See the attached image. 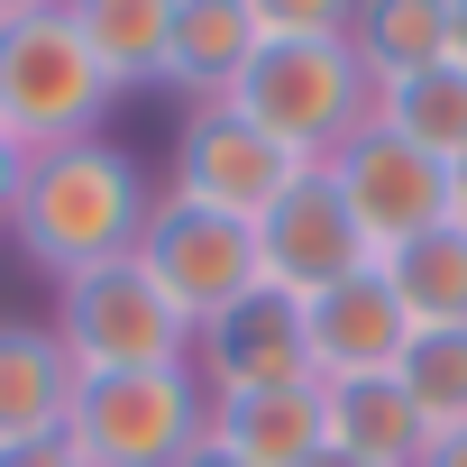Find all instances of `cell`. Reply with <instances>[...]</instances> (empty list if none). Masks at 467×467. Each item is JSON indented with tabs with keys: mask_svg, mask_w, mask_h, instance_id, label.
<instances>
[{
	"mask_svg": "<svg viewBox=\"0 0 467 467\" xmlns=\"http://www.w3.org/2000/svg\"><path fill=\"white\" fill-rule=\"evenodd\" d=\"M266 37H348L358 0H257Z\"/></svg>",
	"mask_w": 467,
	"mask_h": 467,
	"instance_id": "21",
	"label": "cell"
},
{
	"mask_svg": "<svg viewBox=\"0 0 467 467\" xmlns=\"http://www.w3.org/2000/svg\"><path fill=\"white\" fill-rule=\"evenodd\" d=\"M174 467H248V458H229V449H220V440H211V431H202V440H192V449H183V458H174Z\"/></svg>",
	"mask_w": 467,
	"mask_h": 467,
	"instance_id": "24",
	"label": "cell"
},
{
	"mask_svg": "<svg viewBox=\"0 0 467 467\" xmlns=\"http://www.w3.org/2000/svg\"><path fill=\"white\" fill-rule=\"evenodd\" d=\"M394 376H403L412 412L431 421V440L467 431V330H412V348H403Z\"/></svg>",
	"mask_w": 467,
	"mask_h": 467,
	"instance_id": "20",
	"label": "cell"
},
{
	"mask_svg": "<svg viewBox=\"0 0 467 467\" xmlns=\"http://www.w3.org/2000/svg\"><path fill=\"white\" fill-rule=\"evenodd\" d=\"M65 19L83 28V47L101 56V74L129 92L165 83V47H174V0H65Z\"/></svg>",
	"mask_w": 467,
	"mask_h": 467,
	"instance_id": "16",
	"label": "cell"
},
{
	"mask_svg": "<svg viewBox=\"0 0 467 467\" xmlns=\"http://www.w3.org/2000/svg\"><path fill=\"white\" fill-rule=\"evenodd\" d=\"M321 394H330V449L376 458V467H421L431 421L412 412L403 376H330Z\"/></svg>",
	"mask_w": 467,
	"mask_h": 467,
	"instance_id": "15",
	"label": "cell"
},
{
	"mask_svg": "<svg viewBox=\"0 0 467 467\" xmlns=\"http://www.w3.org/2000/svg\"><path fill=\"white\" fill-rule=\"evenodd\" d=\"M74 412V358L47 321L28 312H0V449H28L56 440Z\"/></svg>",
	"mask_w": 467,
	"mask_h": 467,
	"instance_id": "14",
	"label": "cell"
},
{
	"mask_svg": "<svg viewBox=\"0 0 467 467\" xmlns=\"http://www.w3.org/2000/svg\"><path fill=\"white\" fill-rule=\"evenodd\" d=\"M421 467H467V431H440V440L421 449Z\"/></svg>",
	"mask_w": 467,
	"mask_h": 467,
	"instance_id": "25",
	"label": "cell"
},
{
	"mask_svg": "<svg viewBox=\"0 0 467 467\" xmlns=\"http://www.w3.org/2000/svg\"><path fill=\"white\" fill-rule=\"evenodd\" d=\"M348 56L367 65V83H403V74H431L449 65V0H358L348 19Z\"/></svg>",
	"mask_w": 467,
	"mask_h": 467,
	"instance_id": "17",
	"label": "cell"
},
{
	"mask_svg": "<svg viewBox=\"0 0 467 467\" xmlns=\"http://www.w3.org/2000/svg\"><path fill=\"white\" fill-rule=\"evenodd\" d=\"M303 165L239 110V101H192L174 119V202H202V211H229V220H266L285 202Z\"/></svg>",
	"mask_w": 467,
	"mask_h": 467,
	"instance_id": "7",
	"label": "cell"
},
{
	"mask_svg": "<svg viewBox=\"0 0 467 467\" xmlns=\"http://www.w3.org/2000/svg\"><path fill=\"white\" fill-rule=\"evenodd\" d=\"M47 330L65 339L74 376H119V367H192V321L174 312V294H165L138 257H110V266L65 275V285H56Z\"/></svg>",
	"mask_w": 467,
	"mask_h": 467,
	"instance_id": "4",
	"label": "cell"
},
{
	"mask_svg": "<svg viewBox=\"0 0 467 467\" xmlns=\"http://www.w3.org/2000/svg\"><path fill=\"white\" fill-rule=\"evenodd\" d=\"M449 229H458V239H467V165L449 174Z\"/></svg>",
	"mask_w": 467,
	"mask_h": 467,
	"instance_id": "27",
	"label": "cell"
},
{
	"mask_svg": "<svg viewBox=\"0 0 467 467\" xmlns=\"http://www.w3.org/2000/svg\"><path fill=\"white\" fill-rule=\"evenodd\" d=\"M385 275H394V294H403V312H412V330H467V239L440 220V229H421V239H403L394 257H376Z\"/></svg>",
	"mask_w": 467,
	"mask_h": 467,
	"instance_id": "19",
	"label": "cell"
},
{
	"mask_svg": "<svg viewBox=\"0 0 467 467\" xmlns=\"http://www.w3.org/2000/svg\"><path fill=\"white\" fill-rule=\"evenodd\" d=\"M192 376H202L211 403H220V394L303 385V376H312V321H303V303L275 294V285H257L248 303H229L220 321L192 330Z\"/></svg>",
	"mask_w": 467,
	"mask_h": 467,
	"instance_id": "10",
	"label": "cell"
},
{
	"mask_svg": "<svg viewBox=\"0 0 467 467\" xmlns=\"http://www.w3.org/2000/svg\"><path fill=\"white\" fill-rule=\"evenodd\" d=\"M266 56V19L257 0H174V47H165V92L192 101H229L248 83V65Z\"/></svg>",
	"mask_w": 467,
	"mask_h": 467,
	"instance_id": "12",
	"label": "cell"
},
{
	"mask_svg": "<svg viewBox=\"0 0 467 467\" xmlns=\"http://www.w3.org/2000/svg\"><path fill=\"white\" fill-rule=\"evenodd\" d=\"M376 129H394L403 147H421L431 165H467V65H431L376 92Z\"/></svg>",
	"mask_w": 467,
	"mask_h": 467,
	"instance_id": "18",
	"label": "cell"
},
{
	"mask_svg": "<svg viewBox=\"0 0 467 467\" xmlns=\"http://www.w3.org/2000/svg\"><path fill=\"white\" fill-rule=\"evenodd\" d=\"M211 440L248 467H312L330 449V394L321 376L303 385H266V394H220L211 403Z\"/></svg>",
	"mask_w": 467,
	"mask_h": 467,
	"instance_id": "13",
	"label": "cell"
},
{
	"mask_svg": "<svg viewBox=\"0 0 467 467\" xmlns=\"http://www.w3.org/2000/svg\"><path fill=\"white\" fill-rule=\"evenodd\" d=\"M119 101V83L101 74V56L83 47V28L56 10L0 19V138L47 156L74 138H101V110Z\"/></svg>",
	"mask_w": 467,
	"mask_h": 467,
	"instance_id": "2",
	"label": "cell"
},
{
	"mask_svg": "<svg viewBox=\"0 0 467 467\" xmlns=\"http://www.w3.org/2000/svg\"><path fill=\"white\" fill-rule=\"evenodd\" d=\"M303 321H312V376L321 385L330 376H394L403 348H412V312H403V294H394L385 266L339 275L330 294L303 303Z\"/></svg>",
	"mask_w": 467,
	"mask_h": 467,
	"instance_id": "11",
	"label": "cell"
},
{
	"mask_svg": "<svg viewBox=\"0 0 467 467\" xmlns=\"http://www.w3.org/2000/svg\"><path fill=\"white\" fill-rule=\"evenodd\" d=\"M321 174L339 183V202H348V220L367 229L376 257H394L403 239H421V229L449 220V165H431L421 147H403V138L376 129V119H367Z\"/></svg>",
	"mask_w": 467,
	"mask_h": 467,
	"instance_id": "8",
	"label": "cell"
},
{
	"mask_svg": "<svg viewBox=\"0 0 467 467\" xmlns=\"http://www.w3.org/2000/svg\"><path fill=\"white\" fill-rule=\"evenodd\" d=\"M138 266L174 294V312L202 330L220 321L229 303H248L266 285V257H257V220H229V211H202V202H174L156 192L147 229H138Z\"/></svg>",
	"mask_w": 467,
	"mask_h": 467,
	"instance_id": "6",
	"label": "cell"
},
{
	"mask_svg": "<svg viewBox=\"0 0 467 467\" xmlns=\"http://www.w3.org/2000/svg\"><path fill=\"white\" fill-rule=\"evenodd\" d=\"M211 431V394L192 367H119V376H74L65 440L83 467H174Z\"/></svg>",
	"mask_w": 467,
	"mask_h": 467,
	"instance_id": "5",
	"label": "cell"
},
{
	"mask_svg": "<svg viewBox=\"0 0 467 467\" xmlns=\"http://www.w3.org/2000/svg\"><path fill=\"white\" fill-rule=\"evenodd\" d=\"M229 101H239L294 165H330L376 119V83L348 56V37H266V56L248 65V83Z\"/></svg>",
	"mask_w": 467,
	"mask_h": 467,
	"instance_id": "3",
	"label": "cell"
},
{
	"mask_svg": "<svg viewBox=\"0 0 467 467\" xmlns=\"http://www.w3.org/2000/svg\"><path fill=\"white\" fill-rule=\"evenodd\" d=\"M449 65H467V0H449Z\"/></svg>",
	"mask_w": 467,
	"mask_h": 467,
	"instance_id": "26",
	"label": "cell"
},
{
	"mask_svg": "<svg viewBox=\"0 0 467 467\" xmlns=\"http://www.w3.org/2000/svg\"><path fill=\"white\" fill-rule=\"evenodd\" d=\"M19 183H28V147L0 138V239H10V211H19Z\"/></svg>",
	"mask_w": 467,
	"mask_h": 467,
	"instance_id": "23",
	"label": "cell"
},
{
	"mask_svg": "<svg viewBox=\"0 0 467 467\" xmlns=\"http://www.w3.org/2000/svg\"><path fill=\"white\" fill-rule=\"evenodd\" d=\"M312 467H376V458H348V449H321Z\"/></svg>",
	"mask_w": 467,
	"mask_h": 467,
	"instance_id": "28",
	"label": "cell"
},
{
	"mask_svg": "<svg viewBox=\"0 0 467 467\" xmlns=\"http://www.w3.org/2000/svg\"><path fill=\"white\" fill-rule=\"evenodd\" d=\"M0 467H83V449L56 431V440H28V449H0Z\"/></svg>",
	"mask_w": 467,
	"mask_h": 467,
	"instance_id": "22",
	"label": "cell"
},
{
	"mask_svg": "<svg viewBox=\"0 0 467 467\" xmlns=\"http://www.w3.org/2000/svg\"><path fill=\"white\" fill-rule=\"evenodd\" d=\"M28 10H56V0H0V19H28Z\"/></svg>",
	"mask_w": 467,
	"mask_h": 467,
	"instance_id": "29",
	"label": "cell"
},
{
	"mask_svg": "<svg viewBox=\"0 0 467 467\" xmlns=\"http://www.w3.org/2000/svg\"><path fill=\"white\" fill-rule=\"evenodd\" d=\"M147 211H156L147 165L129 147H110V138H74V147L28 156V183H19V211H10V248L65 285L83 266L138 257Z\"/></svg>",
	"mask_w": 467,
	"mask_h": 467,
	"instance_id": "1",
	"label": "cell"
},
{
	"mask_svg": "<svg viewBox=\"0 0 467 467\" xmlns=\"http://www.w3.org/2000/svg\"><path fill=\"white\" fill-rule=\"evenodd\" d=\"M257 257H266V285L294 294V303L330 294V285L358 275V266H376L367 229L348 220V202H339V183H330L321 165H303V174L285 183V202L257 220Z\"/></svg>",
	"mask_w": 467,
	"mask_h": 467,
	"instance_id": "9",
	"label": "cell"
}]
</instances>
